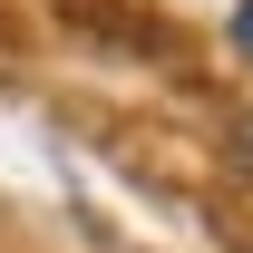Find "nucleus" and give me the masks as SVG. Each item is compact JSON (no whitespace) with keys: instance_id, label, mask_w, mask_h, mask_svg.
I'll return each mask as SVG.
<instances>
[{"instance_id":"1","label":"nucleus","mask_w":253,"mask_h":253,"mask_svg":"<svg viewBox=\"0 0 253 253\" xmlns=\"http://www.w3.org/2000/svg\"><path fill=\"white\" fill-rule=\"evenodd\" d=\"M234 49H244V59H253V0H244V10H234Z\"/></svg>"},{"instance_id":"2","label":"nucleus","mask_w":253,"mask_h":253,"mask_svg":"<svg viewBox=\"0 0 253 253\" xmlns=\"http://www.w3.org/2000/svg\"><path fill=\"white\" fill-rule=\"evenodd\" d=\"M234 156H244V166H253V117H234Z\"/></svg>"}]
</instances>
